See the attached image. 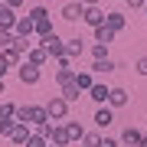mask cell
I'll return each instance as SVG.
<instances>
[{"label": "cell", "instance_id": "1", "mask_svg": "<svg viewBox=\"0 0 147 147\" xmlns=\"http://www.w3.org/2000/svg\"><path fill=\"white\" fill-rule=\"evenodd\" d=\"M36 46H42L49 53V59H59V56H65V39L59 36V33H49V36H39Z\"/></svg>", "mask_w": 147, "mask_h": 147}, {"label": "cell", "instance_id": "2", "mask_svg": "<svg viewBox=\"0 0 147 147\" xmlns=\"http://www.w3.org/2000/svg\"><path fill=\"white\" fill-rule=\"evenodd\" d=\"M46 111H49V118H53L56 124H62L65 115H69V101L62 98V95H53V98L46 101Z\"/></svg>", "mask_w": 147, "mask_h": 147}, {"label": "cell", "instance_id": "3", "mask_svg": "<svg viewBox=\"0 0 147 147\" xmlns=\"http://www.w3.org/2000/svg\"><path fill=\"white\" fill-rule=\"evenodd\" d=\"M59 16H62V20H69V23L82 20V16H85V3H82V0H65V7L59 10Z\"/></svg>", "mask_w": 147, "mask_h": 147}, {"label": "cell", "instance_id": "4", "mask_svg": "<svg viewBox=\"0 0 147 147\" xmlns=\"http://www.w3.org/2000/svg\"><path fill=\"white\" fill-rule=\"evenodd\" d=\"M16 75H20V82H23V85H36L42 72H39V65H30V62H23L20 69H16Z\"/></svg>", "mask_w": 147, "mask_h": 147}, {"label": "cell", "instance_id": "5", "mask_svg": "<svg viewBox=\"0 0 147 147\" xmlns=\"http://www.w3.org/2000/svg\"><path fill=\"white\" fill-rule=\"evenodd\" d=\"M105 16H108V13L101 10V3H98V7H85V16H82V20L95 30V26H105Z\"/></svg>", "mask_w": 147, "mask_h": 147}, {"label": "cell", "instance_id": "6", "mask_svg": "<svg viewBox=\"0 0 147 147\" xmlns=\"http://www.w3.org/2000/svg\"><path fill=\"white\" fill-rule=\"evenodd\" d=\"M13 33L23 36V39H33V36H36V23H33V16H20L16 26H13Z\"/></svg>", "mask_w": 147, "mask_h": 147}, {"label": "cell", "instance_id": "7", "mask_svg": "<svg viewBox=\"0 0 147 147\" xmlns=\"http://www.w3.org/2000/svg\"><path fill=\"white\" fill-rule=\"evenodd\" d=\"M88 98L95 101V105H108V98H111V85L95 82V85H92V92H88Z\"/></svg>", "mask_w": 147, "mask_h": 147}, {"label": "cell", "instance_id": "8", "mask_svg": "<svg viewBox=\"0 0 147 147\" xmlns=\"http://www.w3.org/2000/svg\"><path fill=\"white\" fill-rule=\"evenodd\" d=\"M33 137V131H30V124L26 121H16V127H13V134H10V141L16 144V147H26V141Z\"/></svg>", "mask_w": 147, "mask_h": 147}, {"label": "cell", "instance_id": "9", "mask_svg": "<svg viewBox=\"0 0 147 147\" xmlns=\"http://www.w3.org/2000/svg\"><path fill=\"white\" fill-rule=\"evenodd\" d=\"M16 20H20V16H16V10H13V7H7L3 0H0V30H13Z\"/></svg>", "mask_w": 147, "mask_h": 147}, {"label": "cell", "instance_id": "10", "mask_svg": "<svg viewBox=\"0 0 147 147\" xmlns=\"http://www.w3.org/2000/svg\"><path fill=\"white\" fill-rule=\"evenodd\" d=\"M46 121H53V118H49V111H46V105H30V124H33V127L46 124Z\"/></svg>", "mask_w": 147, "mask_h": 147}, {"label": "cell", "instance_id": "11", "mask_svg": "<svg viewBox=\"0 0 147 147\" xmlns=\"http://www.w3.org/2000/svg\"><path fill=\"white\" fill-rule=\"evenodd\" d=\"M59 88H62V92H59V95H62V98L69 101V105H75V101H79V95H82V88H79V82H65V85H59Z\"/></svg>", "mask_w": 147, "mask_h": 147}, {"label": "cell", "instance_id": "12", "mask_svg": "<svg viewBox=\"0 0 147 147\" xmlns=\"http://www.w3.org/2000/svg\"><path fill=\"white\" fill-rule=\"evenodd\" d=\"M111 121H115V111H111V105H98V111H95V124L105 131Z\"/></svg>", "mask_w": 147, "mask_h": 147}, {"label": "cell", "instance_id": "13", "mask_svg": "<svg viewBox=\"0 0 147 147\" xmlns=\"http://www.w3.org/2000/svg\"><path fill=\"white\" fill-rule=\"evenodd\" d=\"M105 26H111L115 33H121V30L127 26V16H124V13H118V10H108V16H105Z\"/></svg>", "mask_w": 147, "mask_h": 147}, {"label": "cell", "instance_id": "14", "mask_svg": "<svg viewBox=\"0 0 147 147\" xmlns=\"http://www.w3.org/2000/svg\"><path fill=\"white\" fill-rule=\"evenodd\" d=\"M26 62H30V65H39V69H42V65L49 62V53H46L42 46H33L30 53H26Z\"/></svg>", "mask_w": 147, "mask_h": 147}, {"label": "cell", "instance_id": "15", "mask_svg": "<svg viewBox=\"0 0 147 147\" xmlns=\"http://www.w3.org/2000/svg\"><path fill=\"white\" fill-rule=\"evenodd\" d=\"M53 147H69L72 144V137H69V131H65V121L62 124H56V131H53V141H49Z\"/></svg>", "mask_w": 147, "mask_h": 147}, {"label": "cell", "instance_id": "16", "mask_svg": "<svg viewBox=\"0 0 147 147\" xmlns=\"http://www.w3.org/2000/svg\"><path fill=\"white\" fill-rule=\"evenodd\" d=\"M141 141H144V134L137 131V127H124V131H121V144L124 147H137Z\"/></svg>", "mask_w": 147, "mask_h": 147}, {"label": "cell", "instance_id": "17", "mask_svg": "<svg viewBox=\"0 0 147 147\" xmlns=\"http://www.w3.org/2000/svg\"><path fill=\"white\" fill-rule=\"evenodd\" d=\"M75 82H79L82 92H92V85H95V72H92V69H79V72H75Z\"/></svg>", "mask_w": 147, "mask_h": 147}, {"label": "cell", "instance_id": "18", "mask_svg": "<svg viewBox=\"0 0 147 147\" xmlns=\"http://www.w3.org/2000/svg\"><path fill=\"white\" fill-rule=\"evenodd\" d=\"M0 62H7L10 69H20L23 62H26V59H23L20 53H16V49H3V53H0Z\"/></svg>", "mask_w": 147, "mask_h": 147}, {"label": "cell", "instance_id": "19", "mask_svg": "<svg viewBox=\"0 0 147 147\" xmlns=\"http://www.w3.org/2000/svg\"><path fill=\"white\" fill-rule=\"evenodd\" d=\"M115 59H98V62H92V72L95 75H111V72H115Z\"/></svg>", "mask_w": 147, "mask_h": 147}, {"label": "cell", "instance_id": "20", "mask_svg": "<svg viewBox=\"0 0 147 147\" xmlns=\"http://www.w3.org/2000/svg\"><path fill=\"white\" fill-rule=\"evenodd\" d=\"M85 53V42L79 39V36H72V39H65V56H72V59H79Z\"/></svg>", "mask_w": 147, "mask_h": 147}, {"label": "cell", "instance_id": "21", "mask_svg": "<svg viewBox=\"0 0 147 147\" xmlns=\"http://www.w3.org/2000/svg\"><path fill=\"white\" fill-rule=\"evenodd\" d=\"M108 105H111V108H124V105H127V92L115 85V88H111V98H108Z\"/></svg>", "mask_w": 147, "mask_h": 147}, {"label": "cell", "instance_id": "22", "mask_svg": "<svg viewBox=\"0 0 147 147\" xmlns=\"http://www.w3.org/2000/svg\"><path fill=\"white\" fill-rule=\"evenodd\" d=\"M115 36H118V33L111 26H95V42H105V46H108V42H115Z\"/></svg>", "mask_w": 147, "mask_h": 147}, {"label": "cell", "instance_id": "23", "mask_svg": "<svg viewBox=\"0 0 147 147\" xmlns=\"http://www.w3.org/2000/svg\"><path fill=\"white\" fill-rule=\"evenodd\" d=\"M65 131H69L72 141H85V127L79 124V121H65Z\"/></svg>", "mask_w": 147, "mask_h": 147}, {"label": "cell", "instance_id": "24", "mask_svg": "<svg viewBox=\"0 0 147 147\" xmlns=\"http://www.w3.org/2000/svg\"><path fill=\"white\" fill-rule=\"evenodd\" d=\"M13 42H16L13 30H0V53H3V49H13Z\"/></svg>", "mask_w": 147, "mask_h": 147}, {"label": "cell", "instance_id": "25", "mask_svg": "<svg viewBox=\"0 0 147 147\" xmlns=\"http://www.w3.org/2000/svg\"><path fill=\"white\" fill-rule=\"evenodd\" d=\"M16 127V118H0V137H10Z\"/></svg>", "mask_w": 147, "mask_h": 147}, {"label": "cell", "instance_id": "26", "mask_svg": "<svg viewBox=\"0 0 147 147\" xmlns=\"http://www.w3.org/2000/svg\"><path fill=\"white\" fill-rule=\"evenodd\" d=\"M49 33H56V26H53V16H49V20H39V23H36V36H49Z\"/></svg>", "mask_w": 147, "mask_h": 147}, {"label": "cell", "instance_id": "27", "mask_svg": "<svg viewBox=\"0 0 147 147\" xmlns=\"http://www.w3.org/2000/svg\"><path fill=\"white\" fill-rule=\"evenodd\" d=\"M26 16H33V23H39V20H49V10L39 3V7H30V13H26Z\"/></svg>", "mask_w": 147, "mask_h": 147}, {"label": "cell", "instance_id": "28", "mask_svg": "<svg viewBox=\"0 0 147 147\" xmlns=\"http://www.w3.org/2000/svg\"><path fill=\"white\" fill-rule=\"evenodd\" d=\"M92 59H95V62H98V59H111L105 42H95V46H92Z\"/></svg>", "mask_w": 147, "mask_h": 147}, {"label": "cell", "instance_id": "29", "mask_svg": "<svg viewBox=\"0 0 147 147\" xmlns=\"http://www.w3.org/2000/svg\"><path fill=\"white\" fill-rule=\"evenodd\" d=\"M16 108L20 105H13V101H0V118H16Z\"/></svg>", "mask_w": 147, "mask_h": 147}, {"label": "cell", "instance_id": "30", "mask_svg": "<svg viewBox=\"0 0 147 147\" xmlns=\"http://www.w3.org/2000/svg\"><path fill=\"white\" fill-rule=\"evenodd\" d=\"M53 131H56V121H46V124H39V127H36V134H42L46 141H53Z\"/></svg>", "mask_w": 147, "mask_h": 147}, {"label": "cell", "instance_id": "31", "mask_svg": "<svg viewBox=\"0 0 147 147\" xmlns=\"http://www.w3.org/2000/svg\"><path fill=\"white\" fill-rule=\"evenodd\" d=\"M75 79V69H59V72H56V82L59 85H65V82H72Z\"/></svg>", "mask_w": 147, "mask_h": 147}, {"label": "cell", "instance_id": "32", "mask_svg": "<svg viewBox=\"0 0 147 147\" xmlns=\"http://www.w3.org/2000/svg\"><path fill=\"white\" fill-rule=\"evenodd\" d=\"M26 147H49V141H46L42 134H36V131H33V137L26 141Z\"/></svg>", "mask_w": 147, "mask_h": 147}, {"label": "cell", "instance_id": "33", "mask_svg": "<svg viewBox=\"0 0 147 147\" xmlns=\"http://www.w3.org/2000/svg\"><path fill=\"white\" fill-rule=\"evenodd\" d=\"M16 121H26V124H30V105H20V108H16Z\"/></svg>", "mask_w": 147, "mask_h": 147}, {"label": "cell", "instance_id": "34", "mask_svg": "<svg viewBox=\"0 0 147 147\" xmlns=\"http://www.w3.org/2000/svg\"><path fill=\"white\" fill-rule=\"evenodd\" d=\"M82 144H85V147H98V144H101V134H85Z\"/></svg>", "mask_w": 147, "mask_h": 147}, {"label": "cell", "instance_id": "35", "mask_svg": "<svg viewBox=\"0 0 147 147\" xmlns=\"http://www.w3.org/2000/svg\"><path fill=\"white\" fill-rule=\"evenodd\" d=\"M134 72H137V75H147V56H141V59L134 62Z\"/></svg>", "mask_w": 147, "mask_h": 147}, {"label": "cell", "instance_id": "36", "mask_svg": "<svg viewBox=\"0 0 147 147\" xmlns=\"http://www.w3.org/2000/svg\"><path fill=\"white\" fill-rule=\"evenodd\" d=\"M56 65H59V69H72V56H59Z\"/></svg>", "mask_w": 147, "mask_h": 147}, {"label": "cell", "instance_id": "37", "mask_svg": "<svg viewBox=\"0 0 147 147\" xmlns=\"http://www.w3.org/2000/svg\"><path fill=\"white\" fill-rule=\"evenodd\" d=\"M124 3L131 7V10H144V7H147V0H124Z\"/></svg>", "mask_w": 147, "mask_h": 147}, {"label": "cell", "instance_id": "38", "mask_svg": "<svg viewBox=\"0 0 147 147\" xmlns=\"http://www.w3.org/2000/svg\"><path fill=\"white\" fill-rule=\"evenodd\" d=\"M98 147H118V141H115V137H101V144Z\"/></svg>", "mask_w": 147, "mask_h": 147}, {"label": "cell", "instance_id": "39", "mask_svg": "<svg viewBox=\"0 0 147 147\" xmlns=\"http://www.w3.org/2000/svg\"><path fill=\"white\" fill-rule=\"evenodd\" d=\"M3 3H7V7H13V10H16V7H23V0H3Z\"/></svg>", "mask_w": 147, "mask_h": 147}, {"label": "cell", "instance_id": "40", "mask_svg": "<svg viewBox=\"0 0 147 147\" xmlns=\"http://www.w3.org/2000/svg\"><path fill=\"white\" fill-rule=\"evenodd\" d=\"M7 72H10V65H7V62H0V79H3Z\"/></svg>", "mask_w": 147, "mask_h": 147}, {"label": "cell", "instance_id": "41", "mask_svg": "<svg viewBox=\"0 0 147 147\" xmlns=\"http://www.w3.org/2000/svg\"><path fill=\"white\" fill-rule=\"evenodd\" d=\"M82 3H85V7H98L101 0H82Z\"/></svg>", "mask_w": 147, "mask_h": 147}, {"label": "cell", "instance_id": "42", "mask_svg": "<svg viewBox=\"0 0 147 147\" xmlns=\"http://www.w3.org/2000/svg\"><path fill=\"white\" fill-rule=\"evenodd\" d=\"M3 92H7V88H3V79H0V95H3Z\"/></svg>", "mask_w": 147, "mask_h": 147}, {"label": "cell", "instance_id": "43", "mask_svg": "<svg viewBox=\"0 0 147 147\" xmlns=\"http://www.w3.org/2000/svg\"><path fill=\"white\" fill-rule=\"evenodd\" d=\"M137 147H147V137H144V141H141V144H137Z\"/></svg>", "mask_w": 147, "mask_h": 147}, {"label": "cell", "instance_id": "44", "mask_svg": "<svg viewBox=\"0 0 147 147\" xmlns=\"http://www.w3.org/2000/svg\"><path fill=\"white\" fill-rule=\"evenodd\" d=\"M144 13H147V7H144Z\"/></svg>", "mask_w": 147, "mask_h": 147}, {"label": "cell", "instance_id": "45", "mask_svg": "<svg viewBox=\"0 0 147 147\" xmlns=\"http://www.w3.org/2000/svg\"><path fill=\"white\" fill-rule=\"evenodd\" d=\"M49 147H53V144H49Z\"/></svg>", "mask_w": 147, "mask_h": 147}]
</instances>
